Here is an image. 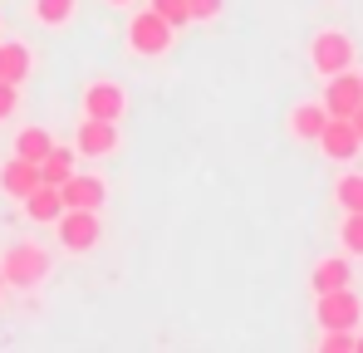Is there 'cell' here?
I'll return each mask as SVG.
<instances>
[{
  "label": "cell",
  "instance_id": "6da1fadb",
  "mask_svg": "<svg viewBox=\"0 0 363 353\" xmlns=\"http://www.w3.org/2000/svg\"><path fill=\"white\" fill-rule=\"evenodd\" d=\"M45 275H50V250H45V245H35V240L10 245V250H5V260H0V280H5V285H15V290H35Z\"/></svg>",
  "mask_w": 363,
  "mask_h": 353
},
{
  "label": "cell",
  "instance_id": "7a4b0ae2",
  "mask_svg": "<svg viewBox=\"0 0 363 353\" xmlns=\"http://www.w3.org/2000/svg\"><path fill=\"white\" fill-rule=\"evenodd\" d=\"M128 45H133V55H143V59L167 55V50H172V25L147 5V10L133 15V25H128Z\"/></svg>",
  "mask_w": 363,
  "mask_h": 353
},
{
  "label": "cell",
  "instance_id": "3957f363",
  "mask_svg": "<svg viewBox=\"0 0 363 353\" xmlns=\"http://www.w3.org/2000/svg\"><path fill=\"white\" fill-rule=\"evenodd\" d=\"M309 64H314V74H339V69H354V40L344 35V30H319L314 40H309Z\"/></svg>",
  "mask_w": 363,
  "mask_h": 353
},
{
  "label": "cell",
  "instance_id": "277c9868",
  "mask_svg": "<svg viewBox=\"0 0 363 353\" xmlns=\"http://www.w3.org/2000/svg\"><path fill=\"white\" fill-rule=\"evenodd\" d=\"M55 231H60V245L64 250H74V255H84V250H94L99 245V211H79V206H64V216L55 221Z\"/></svg>",
  "mask_w": 363,
  "mask_h": 353
},
{
  "label": "cell",
  "instance_id": "5b68a950",
  "mask_svg": "<svg viewBox=\"0 0 363 353\" xmlns=\"http://www.w3.org/2000/svg\"><path fill=\"white\" fill-rule=\"evenodd\" d=\"M319 304H314V319H319V329H359V314H363V304H359V294L349 290H324V294H314Z\"/></svg>",
  "mask_w": 363,
  "mask_h": 353
},
{
  "label": "cell",
  "instance_id": "8992f818",
  "mask_svg": "<svg viewBox=\"0 0 363 353\" xmlns=\"http://www.w3.org/2000/svg\"><path fill=\"white\" fill-rule=\"evenodd\" d=\"M123 113H128V94H123V84H113V79H99V84H89V89H84V118L118 123Z\"/></svg>",
  "mask_w": 363,
  "mask_h": 353
},
{
  "label": "cell",
  "instance_id": "52a82bcc",
  "mask_svg": "<svg viewBox=\"0 0 363 353\" xmlns=\"http://www.w3.org/2000/svg\"><path fill=\"white\" fill-rule=\"evenodd\" d=\"M314 142H319V147H324V157H329V162H354V157H359V133H354V123H349V118H334L329 113V123H324V128H319V138H314Z\"/></svg>",
  "mask_w": 363,
  "mask_h": 353
},
{
  "label": "cell",
  "instance_id": "ba28073f",
  "mask_svg": "<svg viewBox=\"0 0 363 353\" xmlns=\"http://www.w3.org/2000/svg\"><path fill=\"white\" fill-rule=\"evenodd\" d=\"M113 147H118V123L79 118V133H74V152L79 157H108Z\"/></svg>",
  "mask_w": 363,
  "mask_h": 353
},
{
  "label": "cell",
  "instance_id": "9c48e42d",
  "mask_svg": "<svg viewBox=\"0 0 363 353\" xmlns=\"http://www.w3.org/2000/svg\"><path fill=\"white\" fill-rule=\"evenodd\" d=\"M324 108L334 118H349L354 108L363 103V79L354 69H339V74H329V89H324V99H319Z\"/></svg>",
  "mask_w": 363,
  "mask_h": 353
},
{
  "label": "cell",
  "instance_id": "30bf717a",
  "mask_svg": "<svg viewBox=\"0 0 363 353\" xmlns=\"http://www.w3.org/2000/svg\"><path fill=\"white\" fill-rule=\"evenodd\" d=\"M60 196H64V206L99 211V206H104V196H108V186H104V176H94V172H69L60 181Z\"/></svg>",
  "mask_w": 363,
  "mask_h": 353
},
{
  "label": "cell",
  "instance_id": "8fae6325",
  "mask_svg": "<svg viewBox=\"0 0 363 353\" xmlns=\"http://www.w3.org/2000/svg\"><path fill=\"white\" fill-rule=\"evenodd\" d=\"M40 186V162H25V157H10L5 167H0V191L10 196V201H25L30 191Z\"/></svg>",
  "mask_w": 363,
  "mask_h": 353
},
{
  "label": "cell",
  "instance_id": "7c38bea8",
  "mask_svg": "<svg viewBox=\"0 0 363 353\" xmlns=\"http://www.w3.org/2000/svg\"><path fill=\"white\" fill-rule=\"evenodd\" d=\"M20 206H25V216H30L35 226H55L64 216V196H60V186H50V181H40Z\"/></svg>",
  "mask_w": 363,
  "mask_h": 353
},
{
  "label": "cell",
  "instance_id": "4fadbf2b",
  "mask_svg": "<svg viewBox=\"0 0 363 353\" xmlns=\"http://www.w3.org/2000/svg\"><path fill=\"white\" fill-rule=\"evenodd\" d=\"M354 280V270H349V260L344 255H324L314 270H309V285H314V294H324V290H344Z\"/></svg>",
  "mask_w": 363,
  "mask_h": 353
},
{
  "label": "cell",
  "instance_id": "5bb4252c",
  "mask_svg": "<svg viewBox=\"0 0 363 353\" xmlns=\"http://www.w3.org/2000/svg\"><path fill=\"white\" fill-rule=\"evenodd\" d=\"M0 79L5 84H25L30 79V50L20 40H0Z\"/></svg>",
  "mask_w": 363,
  "mask_h": 353
},
{
  "label": "cell",
  "instance_id": "9a60e30c",
  "mask_svg": "<svg viewBox=\"0 0 363 353\" xmlns=\"http://www.w3.org/2000/svg\"><path fill=\"white\" fill-rule=\"evenodd\" d=\"M324 123H329V108H324V103H295V108H290V133L304 138V142H314Z\"/></svg>",
  "mask_w": 363,
  "mask_h": 353
},
{
  "label": "cell",
  "instance_id": "2e32d148",
  "mask_svg": "<svg viewBox=\"0 0 363 353\" xmlns=\"http://www.w3.org/2000/svg\"><path fill=\"white\" fill-rule=\"evenodd\" d=\"M74 157H79L74 147H60V142H55V147H50V152L40 157V181H50V186H60L64 176L74 172Z\"/></svg>",
  "mask_w": 363,
  "mask_h": 353
},
{
  "label": "cell",
  "instance_id": "e0dca14e",
  "mask_svg": "<svg viewBox=\"0 0 363 353\" xmlns=\"http://www.w3.org/2000/svg\"><path fill=\"white\" fill-rule=\"evenodd\" d=\"M74 10H79V0H35V5H30V15H35L45 30H64V25L74 20Z\"/></svg>",
  "mask_w": 363,
  "mask_h": 353
},
{
  "label": "cell",
  "instance_id": "ac0fdd59",
  "mask_svg": "<svg viewBox=\"0 0 363 353\" xmlns=\"http://www.w3.org/2000/svg\"><path fill=\"white\" fill-rule=\"evenodd\" d=\"M50 147H55V133H50V128H25V133L15 138V157H25V162H40Z\"/></svg>",
  "mask_w": 363,
  "mask_h": 353
},
{
  "label": "cell",
  "instance_id": "d6986e66",
  "mask_svg": "<svg viewBox=\"0 0 363 353\" xmlns=\"http://www.w3.org/2000/svg\"><path fill=\"white\" fill-rule=\"evenodd\" d=\"M334 201L344 211H363V172H344L334 181Z\"/></svg>",
  "mask_w": 363,
  "mask_h": 353
},
{
  "label": "cell",
  "instance_id": "ffe728a7",
  "mask_svg": "<svg viewBox=\"0 0 363 353\" xmlns=\"http://www.w3.org/2000/svg\"><path fill=\"white\" fill-rule=\"evenodd\" d=\"M339 240H344V255H359L363 260V211H344Z\"/></svg>",
  "mask_w": 363,
  "mask_h": 353
},
{
  "label": "cell",
  "instance_id": "44dd1931",
  "mask_svg": "<svg viewBox=\"0 0 363 353\" xmlns=\"http://www.w3.org/2000/svg\"><path fill=\"white\" fill-rule=\"evenodd\" d=\"M152 10H157V15H162V20H167L172 30L191 20V10H186V0H152Z\"/></svg>",
  "mask_w": 363,
  "mask_h": 353
},
{
  "label": "cell",
  "instance_id": "7402d4cb",
  "mask_svg": "<svg viewBox=\"0 0 363 353\" xmlns=\"http://www.w3.org/2000/svg\"><path fill=\"white\" fill-rule=\"evenodd\" d=\"M319 349L324 353H354V329H324Z\"/></svg>",
  "mask_w": 363,
  "mask_h": 353
},
{
  "label": "cell",
  "instance_id": "603a6c76",
  "mask_svg": "<svg viewBox=\"0 0 363 353\" xmlns=\"http://www.w3.org/2000/svg\"><path fill=\"white\" fill-rule=\"evenodd\" d=\"M15 113H20V84H5L0 79V123L15 118Z\"/></svg>",
  "mask_w": 363,
  "mask_h": 353
},
{
  "label": "cell",
  "instance_id": "cb8c5ba5",
  "mask_svg": "<svg viewBox=\"0 0 363 353\" xmlns=\"http://www.w3.org/2000/svg\"><path fill=\"white\" fill-rule=\"evenodd\" d=\"M186 10H191V20H216L221 0H186Z\"/></svg>",
  "mask_w": 363,
  "mask_h": 353
},
{
  "label": "cell",
  "instance_id": "d4e9b609",
  "mask_svg": "<svg viewBox=\"0 0 363 353\" xmlns=\"http://www.w3.org/2000/svg\"><path fill=\"white\" fill-rule=\"evenodd\" d=\"M349 123H354V133H359V142H363V103L354 108V113H349Z\"/></svg>",
  "mask_w": 363,
  "mask_h": 353
},
{
  "label": "cell",
  "instance_id": "484cf974",
  "mask_svg": "<svg viewBox=\"0 0 363 353\" xmlns=\"http://www.w3.org/2000/svg\"><path fill=\"white\" fill-rule=\"evenodd\" d=\"M354 353H363V334H354Z\"/></svg>",
  "mask_w": 363,
  "mask_h": 353
},
{
  "label": "cell",
  "instance_id": "4316f807",
  "mask_svg": "<svg viewBox=\"0 0 363 353\" xmlns=\"http://www.w3.org/2000/svg\"><path fill=\"white\" fill-rule=\"evenodd\" d=\"M113 5H128V0H113Z\"/></svg>",
  "mask_w": 363,
  "mask_h": 353
},
{
  "label": "cell",
  "instance_id": "83f0119b",
  "mask_svg": "<svg viewBox=\"0 0 363 353\" xmlns=\"http://www.w3.org/2000/svg\"><path fill=\"white\" fill-rule=\"evenodd\" d=\"M0 290H5V280H0Z\"/></svg>",
  "mask_w": 363,
  "mask_h": 353
},
{
  "label": "cell",
  "instance_id": "f1b7e54d",
  "mask_svg": "<svg viewBox=\"0 0 363 353\" xmlns=\"http://www.w3.org/2000/svg\"><path fill=\"white\" fill-rule=\"evenodd\" d=\"M359 79H363V74H359Z\"/></svg>",
  "mask_w": 363,
  "mask_h": 353
}]
</instances>
